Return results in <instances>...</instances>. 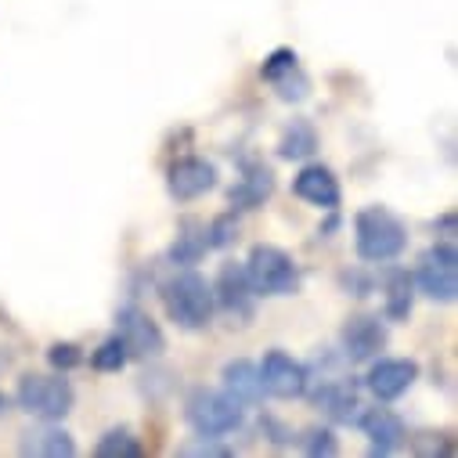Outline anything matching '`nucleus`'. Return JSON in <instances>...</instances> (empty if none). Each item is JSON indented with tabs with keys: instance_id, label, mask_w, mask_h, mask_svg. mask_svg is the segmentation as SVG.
<instances>
[{
	"instance_id": "obj_17",
	"label": "nucleus",
	"mask_w": 458,
	"mask_h": 458,
	"mask_svg": "<svg viewBox=\"0 0 458 458\" xmlns=\"http://www.w3.org/2000/svg\"><path fill=\"white\" fill-rule=\"evenodd\" d=\"M19 454H26V458H72L76 454V440H72L69 429L55 426V422H44V426L22 433Z\"/></svg>"
},
{
	"instance_id": "obj_7",
	"label": "nucleus",
	"mask_w": 458,
	"mask_h": 458,
	"mask_svg": "<svg viewBox=\"0 0 458 458\" xmlns=\"http://www.w3.org/2000/svg\"><path fill=\"white\" fill-rule=\"evenodd\" d=\"M415 289L437 303L458 300V253L451 242H437L419 257L415 267Z\"/></svg>"
},
{
	"instance_id": "obj_8",
	"label": "nucleus",
	"mask_w": 458,
	"mask_h": 458,
	"mask_svg": "<svg viewBox=\"0 0 458 458\" xmlns=\"http://www.w3.org/2000/svg\"><path fill=\"white\" fill-rule=\"evenodd\" d=\"M390 343V328H386V318L379 314H354L347 318L339 332V347H343V358L351 365H369L376 361Z\"/></svg>"
},
{
	"instance_id": "obj_24",
	"label": "nucleus",
	"mask_w": 458,
	"mask_h": 458,
	"mask_svg": "<svg viewBox=\"0 0 458 458\" xmlns=\"http://www.w3.org/2000/svg\"><path fill=\"white\" fill-rule=\"evenodd\" d=\"M300 65V55L293 51V47H278V51H271L267 58H264V65H260V80L264 83H275V80H282L289 69H296Z\"/></svg>"
},
{
	"instance_id": "obj_23",
	"label": "nucleus",
	"mask_w": 458,
	"mask_h": 458,
	"mask_svg": "<svg viewBox=\"0 0 458 458\" xmlns=\"http://www.w3.org/2000/svg\"><path fill=\"white\" fill-rule=\"evenodd\" d=\"M127 351H123V343H120V335H108L101 347L90 354V369H98V372H123L127 369Z\"/></svg>"
},
{
	"instance_id": "obj_25",
	"label": "nucleus",
	"mask_w": 458,
	"mask_h": 458,
	"mask_svg": "<svg viewBox=\"0 0 458 458\" xmlns=\"http://www.w3.org/2000/svg\"><path fill=\"white\" fill-rule=\"evenodd\" d=\"M275 87V94L282 98V101H303L307 94H310V80H307V72L296 65V69H289L282 80H275L271 83Z\"/></svg>"
},
{
	"instance_id": "obj_9",
	"label": "nucleus",
	"mask_w": 458,
	"mask_h": 458,
	"mask_svg": "<svg viewBox=\"0 0 458 458\" xmlns=\"http://www.w3.org/2000/svg\"><path fill=\"white\" fill-rule=\"evenodd\" d=\"M257 369H260L264 397L296 401V397H303V394L310 390V372H307V365L296 361V358L285 354V351H267Z\"/></svg>"
},
{
	"instance_id": "obj_3",
	"label": "nucleus",
	"mask_w": 458,
	"mask_h": 458,
	"mask_svg": "<svg viewBox=\"0 0 458 458\" xmlns=\"http://www.w3.org/2000/svg\"><path fill=\"white\" fill-rule=\"evenodd\" d=\"M15 401L26 415L40 419V422H58L72 411L76 404V390L72 383L65 379V372H30L19 379V390H15Z\"/></svg>"
},
{
	"instance_id": "obj_15",
	"label": "nucleus",
	"mask_w": 458,
	"mask_h": 458,
	"mask_svg": "<svg viewBox=\"0 0 458 458\" xmlns=\"http://www.w3.org/2000/svg\"><path fill=\"white\" fill-rule=\"evenodd\" d=\"M271 195H275V170L260 159H246L239 181L227 191V202H232V209H257Z\"/></svg>"
},
{
	"instance_id": "obj_6",
	"label": "nucleus",
	"mask_w": 458,
	"mask_h": 458,
	"mask_svg": "<svg viewBox=\"0 0 458 458\" xmlns=\"http://www.w3.org/2000/svg\"><path fill=\"white\" fill-rule=\"evenodd\" d=\"M116 335H120V343H123V351H127L131 361H156L166 351V335H163L159 321L148 310H141L138 303L120 307Z\"/></svg>"
},
{
	"instance_id": "obj_12",
	"label": "nucleus",
	"mask_w": 458,
	"mask_h": 458,
	"mask_svg": "<svg viewBox=\"0 0 458 458\" xmlns=\"http://www.w3.org/2000/svg\"><path fill=\"white\" fill-rule=\"evenodd\" d=\"M216 188V166L202 156H181L166 166V191L177 202H195Z\"/></svg>"
},
{
	"instance_id": "obj_32",
	"label": "nucleus",
	"mask_w": 458,
	"mask_h": 458,
	"mask_svg": "<svg viewBox=\"0 0 458 458\" xmlns=\"http://www.w3.org/2000/svg\"><path fill=\"white\" fill-rule=\"evenodd\" d=\"M8 404H12V401H8L4 394H0V411H8Z\"/></svg>"
},
{
	"instance_id": "obj_31",
	"label": "nucleus",
	"mask_w": 458,
	"mask_h": 458,
	"mask_svg": "<svg viewBox=\"0 0 458 458\" xmlns=\"http://www.w3.org/2000/svg\"><path fill=\"white\" fill-rule=\"evenodd\" d=\"M260 426H264V437L275 440V444H289V440H293V429H285V426H282L278 419H271V415H264Z\"/></svg>"
},
{
	"instance_id": "obj_14",
	"label": "nucleus",
	"mask_w": 458,
	"mask_h": 458,
	"mask_svg": "<svg viewBox=\"0 0 458 458\" xmlns=\"http://www.w3.org/2000/svg\"><path fill=\"white\" fill-rule=\"evenodd\" d=\"M358 426L365 429L372 454H394V451H401L408 444V426L390 408H365V415H361Z\"/></svg>"
},
{
	"instance_id": "obj_5",
	"label": "nucleus",
	"mask_w": 458,
	"mask_h": 458,
	"mask_svg": "<svg viewBox=\"0 0 458 458\" xmlns=\"http://www.w3.org/2000/svg\"><path fill=\"white\" fill-rule=\"evenodd\" d=\"M246 275L257 296H293L300 293V264L278 246H253Z\"/></svg>"
},
{
	"instance_id": "obj_18",
	"label": "nucleus",
	"mask_w": 458,
	"mask_h": 458,
	"mask_svg": "<svg viewBox=\"0 0 458 458\" xmlns=\"http://www.w3.org/2000/svg\"><path fill=\"white\" fill-rule=\"evenodd\" d=\"M220 390L232 397L235 404H242V408H253V404H260V397H264V386H260V369L253 365V361H246V358H235V361H227L224 365V372H220Z\"/></svg>"
},
{
	"instance_id": "obj_27",
	"label": "nucleus",
	"mask_w": 458,
	"mask_h": 458,
	"mask_svg": "<svg viewBox=\"0 0 458 458\" xmlns=\"http://www.w3.org/2000/svg\"><path fill=\"white\" fill-rule=\"evenodd\" d=\"M177 454L181 458H232L235 451L227 447V444H220V437H199V440L177 447Z\"/></svg>"
},
{
	"instance_id": "obj_13",
	"label": "nucleus",
	"mask_w": 458,
	"mask_h": 458,
	"mask_svg": "<svg viewBox=\"0 0 458 458\" xmlns=\"http://www.w3.org/2000/svg\"><path fill=\"white\" fill-rule=\"evenodd\" d=\"M314 404L339 426H358L361 415H365V404H361V390L351 376H328L321 379V390L314 394Z\"/></svg>"
},
{
	"instance_id": "obj_21",
	"label": "nucleus",
	"mask_w": 458,
	"mask_h": 458,
	"mask_svg": "<svg viewBox=\"0 0 458 458\" xmlns=\"http://www.w3.org/2000/svg\"><path fill=\"white\" fill-rule=\"evenodd\" d=\"M318 152V131L310 120H293L278 138V156L289 163H307Z\"/></svg>"
},
{
	"instance_id": "obj_30",
	"label": "nucleus",
	"mask_w": 458,
	"mask_h": 458,
	"mask_svg": "<svg viewBox=\"0 0 458 458\" xmlns=\"http://www.w3.org/2000/svg\"><path fill=\"white\" fill-rule=\"evenodd\" d=\"M415 451L419 454H440V458H454V444L447 440V433H422L415 437Z\"/></svg>"
},
{
	"instance_id": "obj_19",
	"label": "nucleus",
	"mask_w": 458,
	"mask_h": 458,
	"mask_svg": "<svg viewBox=\"0 0 458 458\" xmlns=\"http://www.w3.org/2000/svg\"><path fill=\"white\" fill-rule=\"evenodd\" d=\"M415 307V278L404 267H390L383 278V314L386 321H408Z\"/></svg>"
},
{
	"instance_id": "obj_20",
	"label": "nucleus",
	"mask_w": 458,
	"mask_h": 458,
	"mask_svg": "<svg viewBox=\"0 0 458 458\" xmlns=\"http://www.w3.org/2000/svg\"><path fill=\"white\" fill-rule=\"evenodd\" d=\"M206 253H209L206 224L195 220V216H184V220L177 224V239H174V246H170V253H166L170 264H177V267H191V264H199Z\"/></svg>"
},
{
	"instance_id": "obj_29",
	"label": "nucleus",
	"mask_w": 458,
	"mask_h": 458,
	"mask_svg": "<svg viewBox=\"0 0 458 458\" xmlns=\"http://www.w3.org/2000/svg\"><path fill=\"white\" fill-rule=\"evenodd\" d=\"M47 361L55 372H72L76 365H83V351L76 347V343H55V347L47 351Z\"/></svg>"
},
{
	"instance_id": "obj_11",
	"label": "nucleus",
	"mask_w": 458,
	"mask_h": 458,
	"mask_svg": "<svg viewBox=\"0 0 458 458\" xmlns=\"http://www.w3.org/2000/svg\"><path fill=\"white\" fill-rule=\"evenodd\" d=\"M415 379H419V365L411 361V358H376V361H369V376H365V390L379 401V404H386V401H397V397H404L411 386H415Z\"/></svg>"
},
{
	"instance_id": "obj_28",
	"label": "nucleus",
	"mask_w": 458,
	"mask_h": 458,
	"mask_svg": "<svg viewBox=\"0 0 458 458\" xmlns=\"http://www.w3.org/2000/svg\"><path fill=\"white\" fill-rule=\"evenodd\" d=\"M300 440H303V451L307 454H325V458L328 454H339V440H335V433L328 426H310Z\"/></svg>"
},
{
	"instance_id": "obj_2",
	"label": "nucleus",
	"mask_w": 458,
	"mask_h": 458,
	"mask_svg": "<svg viewBox=\"0 0 458 458\" xmlns=\"http://www.w3.org/2000/svg\"><path fill=\"white\" fill-rule=\"evenodd\" d=\"M354 250L365 264H390L408 250V224L386 206H365L354 216Z\"/></svg>"
},
{
	"instance_id": "obj_4",
	"label": "nucleus",
	"mask_w": 458,
	"mask_h": 458,
	"mask_svg": "<svg viewBox=\"0 0 458 458\" xmlns=\"http://www.w3.org/2000/svg\"><path fill=\"white\" fill-rule=\"evenodd\" d=\"M242 404H235L224 390L195 386L184 401V419L199 437H227L242 426Z\"/></svg>"
},
{
	"instance_id": "obj_1",
	"label": "nucleus",
	"mask_w": 458,
	"mask_h": 458,
	"mask_svg": "<svg viewBox=\"0 0 458 458\" xmlns=\"http://www.w3.org/2000/svg\"><path fill=\"white\" fill-rule=\"evenodd\" d=\"M159 300L166 307V318L184 328V332H202L213 325L216 303H213V285L206 282V275H199L195 267H181L174 271L163 285H159Z\"/></svg>"
},
{
	"instance_id": "obj_10",
	"label": "nucleus",
	"mask_w": 458,
	"mask_h": 458,
	"mask_svg": "<svg viewBox=\"0 0 458 458\" xmlns=\"http://www.w3.org/2000/svg\"><path fill=\"white\" fill-rule=\"evenodd\" d=\"M257 293L250 285V275H246V264H235V260H227L220 271H216V282H213V303L224 310V314H232L239 321H250L253 310H257Z\"/></svg>"
},
{
	"instance_id": "obj_26",
	"label": "nucleus",
	"mask_w": 458,
	"mask_h": 458,
	"mask_svg": "<svg viewBox=\"0 0 458 458\" xmlns=\"http://www.w3.org/2000/svg\"><path fill=\"white\" fill-rule=\"evenodd\" d=\"M235 239H239V224H235L232 213H224V216H216V220L206 224V242H209V250H224V246H232Z\"/></svg>"
},
{
	"instance_id": "obj_22",
	"label": "nucleus",
	"mask_w": 458,
	"mask_h": 458,
	"mask_svg": "<svg viewBox=\"0 0 458 458\" xmlns=\"http://www.w3.org/2000/svg\"><path fill=\"white\" fill-rule=\"evenodd\" d=\"M94 454L98 458H141L145 454V444L127 426H116V429L101 433V440L94 444Z\"/></svg>"
},
{
	"instance_id": "obj_16",
	"label": "nucleus",
	"mask_w": 458,
	"mask_h": 458,
	"mask_svg": "<svg viewBox=\"0 0 458 458\" xmlns=\"http://www.w3.org/2000/svg\"><path fill=\"white\" fill-rule=\"evenodd\" d=\"M293 191H296V199H303V202H310V206H318V209H328V213L339 209V202H343L339 177H335L328 166H321V163H307V166L296 174Z\"/></svg>"
}]
</instances>
